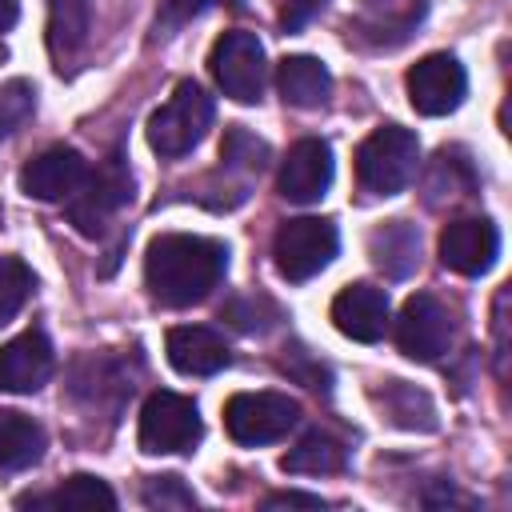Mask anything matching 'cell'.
<instances>
[{
    "mask_svg": "<svg viewBox=\"0 0 512 512\" xmlns=\"http://www.w3.org/2000/svg\"><path fill=\"white\" fill-rule=\"evenodd\" d=\"M228 272V248L212 236L164 232L144 252V284L164 308L200 304Z\"/></svg>",
    "mask_w": 512,
    "mask_h": 512,
    "instance_id": "cell-1",
    "label": "cell"
},
{
    "mask_svg": "<svg viewBox=\"0 0 512 512\" xmlns=\"http://www.w3.org/2000/svg\"><path fill=\"white\" fill-rule=\"evenodd\" d=\"M420 140L400 124H384L356 148V180L372 196H396L416 176Z\"/></svg>",
    "mask_w": 512,
    "mask_h": 512,
    "instance_id": "cell-2",
    "label": "cell"
},
{
    "mask_svg": "<svg viewBox=\"0 0 512 512\" xmlns=\"http://www.w3.org/2000/svg\"><path fill=\"white\" fill-rule=\"evenodd\" d=\"M208 128H212V96L196 80H180L176 92L152 112L148 144L160 156H184L204 140Z\"/></svg>",
    "mask_w": 512,
    "mask_h": 512,
    "instance_id": "cell-3",
    "label": "cell"
},
{
    "mask_svg": "<svg viewBox=\"0 0 512 512\" xmlns=\"http://www.w3.org/2000/svg\"><path fill=\"white\" fill-rule=\"evenodd\" d=\"M336 248H340V236H336V224L324 220V216H296V220H284L276 240H272V260H276V272L292 284H304L312 276H320L332 260H336Z\"/></svg>",
    "mask_w": 512,
    "mask_h": 512,
    "instance_id": "cell-4",
    "label": "cell"
},
{
    "mask_svg": "<svg viewBox=\"0 0 512 512\" xmlns=\"http://www.w3.org/2000/svg\"><path fill=\"white\" fill-rule=\"evenodd\" d=\"M300 420V404L284 392H236L224 404V428L236 444L256 448L288 436Z\"/></svg>",
    "mask_w": 512,
    "mask_h": 512,
    "instance_id": "cell-5",
    "label": "cell"
},
{
    "mask_svg": "<svg viewBox=\"0 0 512 512\" xmlns=\"http://www.w3.org/2000/svg\"><path fill=\"white\" fill-rule=\"evenodd\" d=\"M200 436H204V424L188 396L160 388L144 400V408H140V448L144 452H152V456L188 452Z\"/></svg>",
    "mask_w": 512,
    "mask_h": 512,
    "instance_id": "cell-6",
    "label": "cell"
},
{
    "mask_svg": "<svg viewBox=\"0 0 512 512\" xmlns=\"http://www.w3.org/2000/svg\"><path fill=\"white\" fill-rule=\"evenodd\" d=\"M132 196V176L128 164L120 156H108L96 172L84 176V184L68 196V220L84 232V236H100L104 224L128 204Z\"/></svg>",
    "mask_w": 512,
    "mask_h": 512,
    "instance_id": "cell-7",
    "label": "cell"
},
{
    "mask_svg": "<svg viewBox=\"0 0 512 512\" xmlns=\"http://www.w3.org/2000/svg\"><path fill=\"white\" fill-rule=\"evenodd\" d=\"M216 88L236 104H256L264 92V48L252 32H224L208 56Z\"/></svg>",
    "mask_w": 512,
    "mask_h": 512,
    "instance_id": "cell-8",
    "label": "cell"
},
{
    "mask_svg": "<svg viewBox=\"0 0 512 512\" xmlns=\"http://www.w3.org/2000/svg\"><path fill=\"white\" fill-rule=\"evenodd\" d=\"M404 88H408V100L420 116H448L464 104V92H468V76L460 68L456 56L448 52H432L424 60H416L404 76Z\"/></svg>",
    "mask_w": 512,
    "mask_h": 512,
    "instance_id": "cell-9",
    "label": "cell"
},
{
    "mask_svg": "<svg viewBox=\"0 0 512 512\" xmlns=\"http://www.w3.org/2000/svg\"><path fill=\"white\" fill-rule=\"evenodd\" d=\"M396 344L408 360H420V364H432L448 352L452 344V316L448 308L428 296V292H416L404 300L400 308V320H396Z\"/></svg>",
    "mask_w": 512,
    "mask_h": 512,
    "instance_id": "cell-10",
    "label": "cell"
},
{
    "mask_svg": "<svg viewBox=\"0 0 512 512\" xmlns=\"http://www.w3.org/2000/svg\"><path fill=\"white\" fill-rule=\"evenodd\" d=\"M500 256V232L484 216H460L440 232V260L460 276H484Z\"/></svg>",
    "mask_w": 512,
    "mask_h": 512,
    "instance_id": "cell-11",
    "label": "cell"
},
{
    "mask_svg": "<svg viewBox=\"0 0 512 512\" xmlns=\"http://www.w3.org/2000/svg\"><path fill=\"white\" fill-rule=\"evenodd\" d=\"M332 184V148L316 136H304L288 148L280 176H276V192L292 204H316Z\"/></svg>",
    "mask_w": 512,
    "mask_h": 512,
    "instance_id": "cell-12",
    "label": "cell"
},
{
    "mask_svg": "<svg viewBox=\"0 0 512 512\" xmlns=\"http://www.w3.org/2000/svg\"><path fill=\"white\" fill-rule=\"evenodd\" d=\"M52 368H56V356L48 336L40 328H28L0 348V392H16V396L40 392L52 380Z\"/></svg>",
    "mask_w": 512,
    "mask_h": 512,
    "instance_id": "cell-13",
    "label": "cell"
},
{
    "mask_svg": "<svg viewBox=\"0 0 512 512\" xmlns=\"http://www.w3.org/2000/svg\"><path fill=\"white\" fill-rule=\"evenodd\" d=\"M88 176V164L76 148H48L40 152L36 160H28L20 168V188L24 196L32 200H44V204H56V200H68Z\"/></svg>",
    "mask_w": 512,
    "mask_h": 512,
    "instance_id": "cell-14",
    "label": "cell"
},
{
    "mask_svg": "<svg viewBox=\"0 0 512 512\" xmlns=\"http://www.w3.org/2000/svg\"><path fill=\"white\" fill-rule=\"evenodd\" d=\"M332 324L340 336L376 344L388 328V292L376 284H352L332 300Z\"/></svg>",
    "mask_w": 512,
    "mask_h": 512,
    "instance_id": "cell-15",
    "label": "cell"
},
{
    "mask_svg": "<svg viewBox=\"0 0 512 512\" xmlns=\"http://www.w3.org/2000/svg\"><path fill=\"white\" fill-rule=\"evenodd\" d=\"M424 12H428V0H360L356 32L372 44L392 48L416 32Z\"/></svg>",
    "mask_w": 512,
    "mask_h": 512,
    "instance_id": "cell-16",
    "label": "cell"
},
{
    "mask_svg": "<svg viewBox=\"0 0 512 512\" xmlns=\"http://www.w3.org/2000/svg\"><path fill=\"white\" fill-rule=\"evenodd\" d=\"M164 348H168V364L176 372H184V376H212V372H220L228 364V344L204 324L172 328Z\"/></svg>",
    "mask_w": 512,
    "mask_h": 512,
    "instance_id": "cell-17",
    "label": "cell"
},
{
    "mask_svg": "<svg viewBox=\"0 0 512 512\" xmlns=\"http://www.w3.org/2000/svg\"><path fill=\"white\" fill-rule=\"evenodd\" d=\"M368 256L372 264L392 276V280H404L412 276V268L420 264V232L408 224V220H388L380 228H372L368 236Z\"/></svg>",
    "mask_w": 512,
    "mask_h": 512,
    "instance_id": "cell-18",
    "label": "cell"
},
{
    "mask_svg": "<svg viewBox=\"0 0 512 512\" xmlns=\"http://www.w3.org/2000/svg\"><path fill=\"white\" fill-rule=\"evenodd\" d=\"M276 88L292 108H320L332 92V76L316 56H284L276 68Z\"/></svg>",
    "mask_w": 512,
    "mask_h": 512,
    "instance_id": "cell-19",
    "label": "cell"
},
{
    "mask_svg": "<svg viewBox=\"0 0 512 512\" xmlns=\"http://www.w3.org/2000/svg\"><path fill=\"white\" fill-rule=\"evenodd\" d=\"M92 32V0H48V52L64 68Z\"/></svg>",
    "mask_w": 512,
    "mask_h": 512,
    "instance_id": "cell-20",
    "label": "cell"
},
{
    "mask_svg": "<svg viewBox=\"0 0 512 512\" xmlns=\"http://www.w3.org/2000/svg\"><path fill=\"white\" fill-rule=\"evenodd\" d=\"M44 444H48V436L32 416L8 412V408L0 412V468L4 472H24V468L40 464Z\"/></svg>",
    "mask_w": 512,
    "mask_h": 512,
    "instance_id": "cell-21",
    "label": "cell"
},
{
    "mask_svg": "<svg viewBox=\"0 0 512 512\" xmlns=\"http://www.w3.org/2000/svg\"><path fill=\"white\" fill-rule=\"evenodd\" d=\"M16 508H116V492L104 480H96L88 472H76L44 496H20Z\"/></svg>",
    "mask_w": 512,
    "mask_h": 512,
    "instance_id": "cell-22",
    "label": "cell"
},
{
    "mask_svg": "<svg viewBox=\"0 0 512 512\" xmlns=\"http://www.w3.org/2000/svg\"><path fill=\"white\" fill-rule=\"evenodd\" d=\"M424 192H428V204L472 196L476 192V172H472L468 156L460 148H440L432 168H428V176H424Z\"/></svg>",
    "mask_w": 512,
    "mask_h": 512,
    "instance_id": "cell-23",
    "label": "cell"
},
{
    "mask_svg": "<svg viewBox=\"0 0 512 512\" xmlns=\"http://www.w3.org/2000/svg\"><path fill=\"white\" fill-rule=\"evenodd\" d=\"M344 444L328 432H308L296 448H288V456L280 460L284 472H296V476H328V472H340L344 468Z\"/></svg>",
    "mask_w": 512,
    "mask_h": 512,
    "instance_id": "cell-24",
    "label": "cell"
},
{
    "mask_svg": "<svg viewBox=\"0 0 512 512\" xmlns=\"http://www.w3.org/2000/svg\"><path fill=\"white\" fill-rule=\"evenodd\" d=\"M376 400L384 404V412L392 416V424H400V428H420V432H432L436 428V408H432V400H428V392H420V388H412V384H404V380H388L380 392H376Z\"/></svg>",
    "mask_w": 512,
    "mask_h": 512,
    "instance_id": "cell-25",
    "label": "cell"
},
{
    "mask_svg": "<svg viewBox=\"0 0 512 512\" xmlns=\"http://www.w3.org/2000/svg\"><path fill=\"white\" fill-rule=\"evenodd\" d=\"M36 280H32V268L20 260V256H0V324L12 320L24 300L32 296Z\"/></svg>",
    "mask_w": 512,
    "mask_h": 512,
    "instance_id": "cell-26",
    "label": "cell"
},
{
    "mask_svg": "<svg viewBox=\"0 0 512 512\" xmlns=\"http://www.w3.org/2000/svg\"><path fill=\"white\" fill-rule=\"evenodd\" d=\"M36 112V88L28 80H8L0 88V140H8L16 128H24Z\"/></svg>",
    "mask_w": 512,
    "mask_h": 512,
    "instance_id": "cell-27",
    "label": "cell"
},
{
    "mask_svg": "<svg viewBox=\"0 0 512 512\" xmlns=\"http://www.w3.org/2000/svg\"><path fill=\"white\" fill-rule=\"evenodd\" d=\"M140 500H144V508H160V512H168V508H196V492L180 476H152V480H144Z\"/></svg>",
    "mask_w": 512,
    "mask_h": 512,
    "instance_id": "cell-28",
    "label": "cell"
},
{
    "mask_svg": "<svg viewBox=\"0 0 512 512\" xmlns=\"http://www.w3.org/2000/svg\"><path fill=\"white\" fill-rule=\"evenodd\" d=\"M328 0H288V8L280 12V24H284V32H296V28H304L320 8H324Z\"/></svg>",
    "mask_w": 512,
    "mask_h": 512,
    "instance_id": "cell-29",
    "label": "cell"
},
{
    "mask_svg": "<svg viewBox=\"0 0 512 512\" xmlns=\"http://www.w3.org/2000/svg\"><path fill=\"white\" fill-rule=\"evenodd\" d=\"M216 4H228V8H240V0H168V24H180V20H192V16H200L204 8H216Z\"/></svg>",
    "mask_w": 512,
    "mask_h": 512,
    "instance_id": "cell-30",
    "label": "cell"
},
{
    "mask_svg": "<svg viewBox=\"0 0 512 512\" xmlns=\"http://www.w3.org/2000/svg\"><path fill=\"white\" fill-rule=\"evenodd\" d=\"M264 508H324V500L304 496V492H272V496H264Z\"/></svg>",
    "mask_w": 512,
    "mask_h": 512,
    "instance_id": "cell-31",
    "label": "cell"
},
{
    "mask_svg": "<svg viewBox=\"0 0 512 512\" xmlns=\"http://www.w3.org/2000/svg\"><path fill=\"white\" fill-rule=\"evenodd\" d=\"M20 16V0H0V32H8Z\"/></svg>",
    "mask_w": 512,
    "mask_h": 512,
    "instance_id": "cell-32",
    "label": "cell"
}]
</instances>
